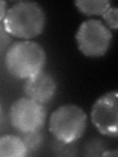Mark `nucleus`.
<instances>
[{
  "label": "nucleus",
  "mask_w": 118,
  "mask_h": 157,
  "mask_svg": "<svg viewBox=\"0 0 118 157\" xmlns=\"http://www.w3.org/2000/svg\"><path fill=\"white\" fill-rule=\"evenodd\" d=\"M46 53L37 41L21 40L10 45L5 53V67L19 80H28L43 71Z\"/></svg>",
  "instance_id": "obj_1"
},
{
  "label": "nucleus",
  "mask_w": 118,
  "mask_h": 157,
  "mask_svg": "<svg viewBox=\"0 0 118 157\" xmlns=\"http://www.w3.org/2000/svg\"><path fill=\"white\" fill-rule=\"evenodd\" d=\"M3 25L11 36L29 40L43 32L45 13L37 2L19 1L7 10Z\"/></svg>",
  "instance_id": "obj_2"
},
{
  "label": "nucleus",
  "mask_w": 118,
  "mask_h": 157,
  "mask_svg": "<svg viewBox=\"0 0 118 157\" xmlns=\"http://www.w3.org/2000/svg\"><path fill=\"white\" fill-rule=\"evenodd\" d=\"M88 126V115L74 104L59 106L49 117L48 129L56 141L70 144L80 140Z\"/></svg>",
  "instance_id": "obj_3"
},
{
  "label": "nucleus",
  "mask_w": 118,
  "mask_h": 157,
  "mask_svg": "<svg viewBox=\"0 0 118 157\" xmlns=\"http://www.w3.org/2000/svg\"><path fill=\"white\" fill-rule=\"evenodd\" d=\"M112 32L100 20L84 21L78 28L76 42L78 49L84 55L98 58L105 55L110 47Z\"/></svg>",
  "instance_id": "obj_4"
},
{
  "label": "nucleus",
  "mask_w": 118,
  "mask_h": 157,
  "mask_svg": "<svg viewBox=\"0 0 118 157\" xmlns=\"http://www.w3.org/2000/svg\"><path fill=\"white\" fill-rule=\"evenodd\" d=\"M9 116L14 130L19 134H28L42 129L46 120V111L42 104L25 96L13 102Z\"/></svg>",
  "instance_id": "obj_5"
},
{
  "label": "nucleus",
  "mask_w": 118,
  "mask_h": 157,
  "mask_svg": "<svg viewBox=\"0 0 118 157\" xmlns=\"http://www.w3.org/2000/svg\"><path fill=\"white\" fill-rule=\"evenodd\" d=\"M118 92L108 91L93 103L91 118L93 126L102 136H118Z\"/></svg>",
  "instance_id": "obj_6"
},
{
  "label": "nucleus",
  "mask_w": 118,
  "mask_h": 157,
  "mask_svg": "<svg viewBox=\"0 0 118 157\" xmlns=\"http://www.w3.org/2000/svg\"><path fill=\"white\" fill-rule=\"evenodd\" d=\"M23 90L26 97L43 105L55 96L57 82L50 74L42 71L26 80Z\"/></svg>",
  "instance_id": "obj_7"
},
{
  "label": "nucleus",
  "mask_w": 118,
  "mask_h": 157,
  "mask_svg": "<svg viewBox=\"0 0 118 157\" xmlns=\"http://www.w3.org/2000/svg\"><path fill=\"white\" fill-rule=\"evenodd\" d=\"M28 149L20 136H0V157H26Z\"/></svg>",
  "instance_id": "obj_8"
},
{
  "label": "nucleus",
  "mask_w": 118,
  "mask_h": 157,
  "mask_svg": "<svg viewBox=\"0 0 118 157\" xmlns=\"http://www.w3.org/2000/svg\"><path fill=\"white\" fill-rule=\"evenodd\" d=\"M75 6L87 16H100L111 6L109 0H77Z\"/></svg>",
  "instance_id": "obj_9"
},
{
  "label": "nucleus",
  "mask_w": 118,
  "mask_h": 157,
  "mask_svg": "<svg viewBox=\"0 0 118 157\" xmlns=\"http://www.w3.org/2000/svg\"><path fill=\"white\" fill-rule=\"evenodd\" d=\"M21 139L24 140L25 144L27 146L28 154L30 151L37 150V148L42 144V135L38 132H28V134H21Z\"/></svg>",
  "instance_id": "obj_10"
},
{
  "label": "nucleus",
  "mask_w": 118,
  "mask_h": 157,
  "mask_svg": "<svg viewBox=\"0 0 118 157\" xmlns=\"http://www.w3.org/2000/svg\"><path fill=\"white\" fill-rule=\"evenodd\" d=\"M103 21L105 22V26L109 29H117L118 27V9L114 6H110L102 15Z\"/></svg>",
  "instance_id": "obj_11"
},
{
  "label": "nucleus",
  "mask_w": 118,
  "mask_h": 157,
  "mask_svg": "<svg viewBox=\"0 0 118 157\" xmlns=\"http://www.w3.org/2000/svg\"><path fill=\"white\" fill-rule=\"evenodd\" d=\"M12 42V36L8 33L3 23H0V55L6 53Z\"/></svg>",
  "instance_id": "obj_12"
},
{
  "label": "nucleus",
  "mask_w": 118,
  "mask_h": 157,
  "mask_svg": "<svg viewBox=\"0 0 118 157\" xmlns=\"http://www.w3.org/2000/svg\"><path fill=\"white\" fill-rule=\"evenodd\" d=\"M7 13V2L0 0V23H2Z\"/></svg>",
  "instance_id": "obj_13"
},
{
  "label": "nucleus",
  "mask_w": 118,
  "mask_h": 157,
  "mask_svg": "<svg viewBox=\"0 0 118 157\" xmlns=\"http://www.w3.org/2000/svg\"><path fill=\"white\" fill-rule=\"evenodd\" d=\"M101 156H113V157H116L117 156V150H114V151H104V152H101Z\"/></svg>",
  "instance_id": "obj_14"
},
{
  "label": "nucleus",
  "mask_w": 118,
  "mask_h": 157,
  "mask_svg": "<svg viewBox=\"0 0 118 157\" xmlns=\"http://www.w3.org/2000/svg\"><path fill=\"white\" fill-rule=\"evenodd\" d=\"M0 114H1V104H0Z\"/></svg>",
  "instance_id": "obj_15"
}]
</instances>
